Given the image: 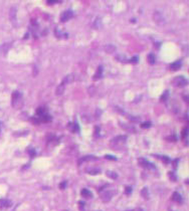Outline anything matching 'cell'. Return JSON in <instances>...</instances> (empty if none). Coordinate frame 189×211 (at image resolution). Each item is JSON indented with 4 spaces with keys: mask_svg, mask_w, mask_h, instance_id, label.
<instances>
[{
    "mask_svg": "<svg viewBox=\"0 0 189 211\" xmlns=\"http://www.w3.org/2000/svg\"><path fill=\"white\" fill-rule=\"evenodd\" d=\"M23 104L22 95L18 91H14L11 97V105L12 107H20Z\"/></svg>",
    "mask_w": 189,
    "mask_h": 211,
    "instance_id": "6da1fadb",
    "label": "cell"
},
{
    "mask_svg": "<svg viewBox=\"0 0 189 211\" xmlns=\"http://www.w3.org/2000/svg\"><path fill=\"white\" fill-rule=\"evenodd\" d=\"M172 83L177 87H185L187 85V80L184 78L183 76H177L173 80Z\"/></svg>",
    "mask_w": 189,
    "mask_h": 211,
    "instance_id": "7a4b0ae2",
    "label": "cell"
},
{
    "mask_svg": "<svg viewBox=\"0 0 189 211\" xmlns=\"http://www.w3.org/2000/svg\"><path fill=\"white\" fill-rule=\"evenodd\" d=\"M139 164L141 165L142 167H144V168H146V169H150V170L155 169V166H154L152 163H150L149 161H147L146 159L140 158V159H139Z\"/></svg>",
    "mask_w": 189,
    "mask_h": 211,
    "instance_id": "3957f363",
    "label": "cell"
},
{
    "mask_svg": "<svg viewBox=\"0 0 189 211\" xmlns=\"http://www.w3.org/2000/svg\"><path fill=\"white\" fill-rule=\"evenodd\" d=\"M154 20L157 24H159V25H162V24L165 23V18H164L162 14L158 11L154 13Z\"/></svg>",
    "mask_w": 189,
    "mask_h": 211,
    "instance_id": "277c9868",
    "label": "cell"
},
{
    "mask_svg": "<svg viewBox=\"0 0 189 211\" xmlns=\"http://www.w3.org/2000/svg\"><path fill=\"white\" fill-rule=\"evenodd\" d=\"M74 16V13H72L71 10H66L65 11L64 13L60 15V21L61 22H66L67 20H70V19Z\"/></svg>",
    "mask_w": 189,
    "mask_h": 211,
    "instance_id": "5b68a950",
    "label": "cell"
},
{
    "mask_svg": "<svg viewBox=\"0 0 189 211\" xmlns=\"http://www.w3.org/2000/svg\"><path fill=\"white\" fill-rule=\"evenodd\" d=\"M114 194H115V192H112V191H105L104 193L101 194V198L103 201H105V202H108V201L112 199Z\"/></svg>",
    "mask_w": 189,
    "mask_h": 211,
    "instance_id": "8992f818",
    "label": "cell"
},
{
    "mask_svg": "<svg viewBox=\"0 0 189 211\" xmlns=\"http://www.w3.org/2000/svg\"><path fill=\"white\" fill-rule=\"evenodd\" d=\"M126 137L125 136H118V137H116V138L112 141V143L111 144H117V145H121V144H124L125 142H126Z\"/></svg>",
    "mask_w": 189,
    "mask_h": 211,
    "instance_id": "52a82bcc",
    "label": "cell"
},
{
    "mask_svg": "<svg viewBox=\"0 0 189 211\" xmlns=\"http://www.w3.org/2000/svg\"><path fill=\"white\" fill-rule=\"evenodd\" d=\"M172 200L175 201V202H177V203H179V204H181L182 201H183L182 196L179 194V193H177V192H174V193H173V195H172Z\"/></svg>",
    "mask_w": 189,
    "mask_h": 211,
    "instance_id": "ba28073f",
    "label": "cell"
},
{
    "mask_svg": "<svg viewBox=\"0 0 189 211\" xmlns=\"http://www.w3.org/2000/svg\"><path fill=\"white\" fill-rule=\"evenodd\" d=\"M102 76H103V66L100 65V66L98 67V70H97V72L95 73L94 81H98V80H100V78L102 77Z\"/></svg>",
    "mask_w": 189,
    "mask_h": 211,
    "instance_id": "9c48e42d",
    "label": "cell"
},
{
    "mask_svg": "<svg viewBox=\"0 0 189 211\" xmlns=\"http://www.w3.org/2000/svg\"><path fill=\"white\" fill-rule=\"evenodd\" d=\"M181 67V61H177V62H174V63H171L170 65V70L172 71H176L178 70H180Z\"/></svg>",
    "mask_w": 189,
    "mask_h": 211,
    "instance_id": "30bf717a",
    "label": "cell"
},
{
    "mask_svg": "<svg viewBox=\"0 0 189 211\" xmlns=\"http://www.w3.org/2000/svg\"><path fill=\"white\" fill-rule=\"evenodd\" d=\"M69 128H70L72 132H75V133H77V132H80V127H79V125L76 124V122H75V123H70Z\"/></svg>",
    "mask_w": 189,
    "mask_h": 211,
    "instance_id": "8fae6325",
    "label": "cell"
},
{
    "mask_svg": "<svg viewBox=\"0 0 189 211\" xmlns=\"http://www.w3.org/2000/svg\"><path fill=\"white\" fill-rule=\"evenodd\" d=\"M81 195H83L85 198H92V197H93V194H92V192L90 190H88V189H83V190H81Z\"/></svg>",
    "mask_w": 189,
    "mask_h": 211,
    "instance_id": "7c38bea8",
    "label": "cell"
},
{
    "mask_svg": "<svg viewBox=\"0 0 189 211\" xmlns=\"http://www.w3.org/2000/svg\"><path fill=\"white\" fill-rule=\"evenodd\" d=\"M105 50L108 52V53H113L115 50H116V46L113 45V44H107L105 46Z\"/></svg>",
    "mask_w": 189,
    "mask_h": 211,
    "instance_id": "4fadbf2b",
    "label": "cell"
},
{
    "mask_svg": "<svg viewBox=\"0 0 189 211\" xmlns=\"http://www.w3.org/2000/svg\"><path fill=\"white\" fill-rule=\"evenodd\" d=\"M182 138H183V140L185 139V144L187 145L188 144V142H187V139H188V128L187 127H185V128L183 129V131H182Z\"/></svg>",
    "mask_w": 189,
    "mask_h": 211,
    "instance_id": "5bb4252c",
    "label": "cell"
},
{
    "mask_svg": "<svg viewBox=\"0 0 189 211\" xmlns=\"http://www.w3.org/2000/svg\"><path fill=\"white\" fill-rule=\"evenodd\" d=\"M10 18H11V20L13 22L16 19V8H14V7L11 8V10H10Z\"/></svg>",
    "mask_w": 189,
    "mask_h": 211,
    "instance_id": "9a60e30c",
    "label": "cell"
},
{
    "mask_svg": "<svg viewBox=\"0 0 189 211\" xmlns=\"http://www.w3.org/2000/svg\"><path fill=\"white\" fill-rule=\"evenodd\" d=\"M91 160H97V158H96V157H94V156H86V157L81 158V159L79 161V163L81 164V163H83L84 161H91Z\"/></svg>",
    "mask_w": 189,
    "mask_h": 211,
    "instance_id": "2e32d148",
    "label": "cell"
},
{
    "mask_svg": "<svg viewBox=\"0 0 189 211\" xmlns=\"http://www.w3.org/2000/svg\"><path fill=\"white\" fill-rule=\"evenodd\" d=\"M64 91H65V85H61V83H60V85H59V87H57V89H56V92H56V95H59H59H61L62 92H64Z\"/></svg>",
    "mask_w": 189,
    "mask_h": 211,
    "instance_id": "e0dca14e",
    "label": "cell"
},
{
    "mask_svg": "<svg viewBox=\"0 0 189 211\" xmlns=\"http://www.w3.org/2000/svg\"><path fill=\"white\" fill-rule=\"evenodd\" d=\"M147 58H148V62L150 63V65H154V63H155V56H154V54L150 53V54H148Z\"/></svg>",
    "mask_w": 189,
    "mask_h": 211,
    "instance_id": "ac0fdd59",
    "label": "cell"
},
{
    "mask_svg": "<svg viewBox=\"0 0 189 211\" xmlns=\"http://www.w3.org/2000/svg\"><path fill=\"white\" fill-rule=\"evenodd\" d=\"M107 175H108V177L112 178V179H117V178H118L117 173L113 172V171H108V172H107Z\"/></svg>",
    "mask_w": 189,
    "mask_h": 211,
    "instance_id": "d6986e66",
    "label": "cell"
},
{
    "mask_svg": "<svg viewBox=\"0 0 189 211\" xmlns=\"http://www.w3.org/2000/svg\"><path fill=\"white\" fill-rule=\"evenodd\" d=\"M0 204H1L2 207H9V206L11 205L10 201H8V200H1L0 201Z\"/></svg>",
    "mask_w": 189,
    "mask_h": 211,
    "instance_id": "ffe728a7",
    "label": "cell"
},
{
    "mask_svg": "<svg viewBox=\"0 0 189 211\" xmlns=\"http://www.w3.org/2000/svg\"><path fill=\"white\" fill-rule=\"evenodd\" d=\"M116 58H117V60L118 61H121V62H126L127 60V58H126V56L125 55H123V54H119V55H117L116 56Z\"/></svg>",
    "mask_w": 189,
    "mask_h": 211,
    "instance_id": "44dd1931",
    "label": "cell"
},
{
    "mask_svg": "<svg viewBox=\"0 0 189 211\" xmlns=\"http://www.w3.org/2000/svg\"><path fill=\"white\" fill-rule=\"evenodd\" d=\"M54 33H55V35H56L57 37H61V38H64V35H65V36L67 37V34H66V33H65V34H64L62 32H60V31L59 30V28H56V29H55Z\"/></svg>",
    "mask_w": 189,
    "mask_h": 211,
    "instance_id": "7402d4cb",
    "label": "cell"
},
{
    "mask_svg": "<svg viewBox=\"0 0 189 211\" xmlns=\"http://www.w3.org/2000/svg\"><path fill=\"white\" fill-rule=\"evenodd\" d=\"M152 126V124L150 122H145V123H143V124H141V128H143V129H148V128H150V127Z\"/></svg>",
    "mask_w": 189,
    "mask_h": 211,
    "instance_id": "603a6c76",
    "label": "cell"
},
{
    "mask_svg": "<svg viewBox=\"0 0 189 211\" xmlns=\"http://www.w3.org/2000/svg\"><path fill=\"white\" fill-rule=\"evenodd\" d=\"M160 159H162V161L164 162V163H166V164H168V163H170V159L168 158V157H166V156H158Z\"/></svg>",
    "mask_w": 189,
    "mask_h": 211,
    "instance_id": "cb8c5ba5",
    "label": "cell"
},
{
    "mask_svg": "<svg viewBox=\"0 0 189 211\" xmlns=\"http://www.w3.org/2000/svg\"><path fill=\"white\" fill-rule=\"evenodd\" d=\"M88 173L92 174V175H96V174H99L100 173V170L99 169H91L88 171Z\"/></svg>",
    "mask_w": 189,
    "mask_h": 211,
    "instance_id": "d4e9b609",
    "label": "cell"
},
{
    "mask_svg": "<svg viewBox=\"0 0 189 211\" xmlns=\"http://www.w3.org/2000/svg\"><path fill=\"white\" fill-rule=\"evenodd\" d=\"M129 61H130L131 63H137V62L139 61V57H138V56H133Z\"/></svg>",
    "mask_w": 189,
    "mask_h": 211,
    "instance_id": "484cf974",
    "label": "cell"
},
{
    "mask_svg": "<svg viewBox=\"0 0 189 211\" xmlns=\"http://www.w3.org/2000/svg\"><path fill=\"white\" fill-rule=\"evenodd\" d=\"M168 96H169V92H168V91H166V92L162 95V97H161V101H162V102H165V101H166V97H167Z\"/></svg>",
    "mask_w": 189,
    "mask_h": 211,
    "instance_id": "4316f807",
    "label": "cell"
},
{
    "mask_svg": "<svg viewBox=\"0 0 189 211\" xmlns=\"http://www.w3.org/2000/svg\"><path fill=\"white\" fill-rule=\"evenodd\" d=\"M142 195H143V197L145 196V198H148V193H147V188H144L143 190H142Z\"/></svg>",
    "mask_w": 189,
    "mask_h": 211,
    "instance_id": "83f0119b",
    "label": "cell"
},
{
    "mask_svg": "<svg viewBox=\"0 0 189 211\" xmlns=\"http://www.w3.org/2000/svg\"><path fill=\"white\" fill-rule=\"evenodd\" d=\"M169 176H170V178H171V180H172V181H176V180H177L176 176L174 175V174H173L172 172H170V173H169Z\"/></svg>",
    "mask_w": 189,
    "mask_h": 211,
    "instance_id": "f1b7e54d",
    "label": "cell"
},
{
    "mask_svg": "<svg viewBox=\"0 0 189 211\" xmlns=\"http://www.w3.org/2000/svg\"><path fill=\"white\" fill-rule=\"evenodd\" d=\"M106 158L109 159V160H117V159H116V157L111 156V155H106Z\"/></svg>",
    "mask_w": 189,
    "mask_h": 211,
    "instance_id": "f546056e",
    "label": "cell"
},
{
    "mask_svg": "<svg viewBox=\"0 0 189 211\" xmlns=\"http://www.w3.org/2000/svg\"><path fill=\"white\" fill-rule=\"evenodd\" d=\"M131 191H132V188H131V187H126V191H125L126 194H130Z\"/></svg>",
    "mask_w": 189,
    "mask_h": 211,
    "instance_id": "4dcf8cb0",
    "label": "cell"
},
{
    "mask_svg": "<svg viewBox=\"0 0 189 211\" xmlns=\"http://www.w3.org/2000/svg\"><path fill=\"white\" fill-rule=\"evenodd\" d=\"M84 202H80V208H81V211H84Z\"/></svg>",
    "mask_w": 189,
    "mask_h": 211,
    "instance_id": "1f68e13d",
    "label": "cell"
},
{
    "mask_svg": "<svg viewBox=\"0 0 189 211\" xmlns=\"http://www.w3.org/2000/svg\"><path fill=\"white\" fill-rule=\"evenodd\" d=\"M65 184H66L65 182H64V183H60V185H59V188H60V189H64V188L65 187Z\"/></svg>",
    "mask_w": 189,
    "mask_h": 211,
    "instance_id": "d6a6232c",
    "label": "cell"
},
{
    "mask_svg": "<svg viewBox=\"0 0 189 211\" xmlns=\"http://www.w3.org/2000/svg\"><path fill=\"white\" fill-rule=\"evenodd\" d=\"M47 3H49V4H53V3H57V1H47Z\"/></svg>",
    "mask_w": 189,
    "mask_h": 211,
    "instance_id": "836d02e7",
    "label": "cell"
},
{
    "mask_svg": "<svg viewBox=\"0 0 189 211\" xmlns=\"http://www.w3.org/2000/svg\"><path fill=\"white\" fill-rule=\"evenodd\" d=\"M184 97V99H185V102H187V103H188V97H187V96H185V97Z\"/></svg>",
    "mask_w": 189,
    "mask_h": 211,
    "instance_id": "e575fe53",
    "label": "cell"
},
{
    "mask_svg": "<svg viewBox=\"0 0 189 211\" xmlns=\"http://www.w3.org/2000/svg\"><path fill=\"white\" fill-rule=\"evenodd\" d=\"M0 132H1V122H0Z\"/></svg>",
    "mask_w": 189,
    "mask_h": 211,
    "instance_id": "d590c367",
    "label": "cell"
}]
</instances>
